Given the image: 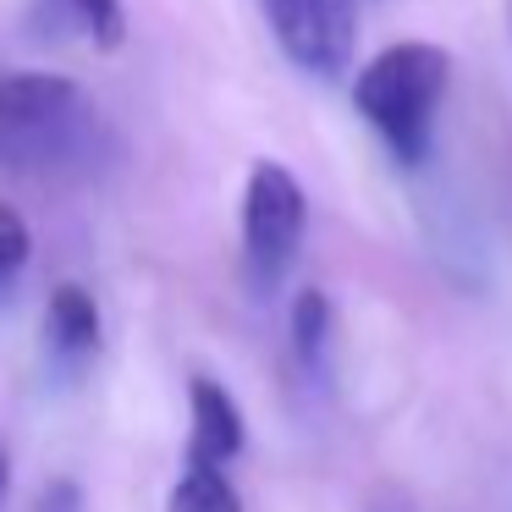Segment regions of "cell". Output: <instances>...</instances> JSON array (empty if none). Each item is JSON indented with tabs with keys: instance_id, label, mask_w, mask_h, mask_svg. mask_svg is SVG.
<instances>
[{
	"instance_id": "3957f363",
	"label": "cell",
	"mask_w": 512,
	"mask_h": 512,
	"mask_svg": "<svg viewBox=\"0 0 512 512\" xmlns=\"http://www.w3.org/2000/svg\"><path fill=\"white\" fill-rule=\"evenodd\" d=\"M303 232H309V199L298 177L276 160H259L243 188V265L259 292H270L292 270Z\"/></svg>"
},
{
	"instance_id": "7a4b0ae2",
	"label": "cell",
	"mask_w": 512,
	"mask_h": 512,
	"mask_svg": "<svg viewBox=\"0 0 512 512\" xmlns=\"http://www.w3.org/2000/svg\"><path fill=\"white\" fill-rule=\"evenodd\" d=\"M446 83H452V56L441 45H424V39H402L353 78V105L402 166H419L430 155Z\"/></svg>"
},
{
	"instance_id": "30bf717a",
	"label": "cell",
	"mask_w": 512,
	"mask_h": 512,
	"mask_svg": "<svg viewBox=\"0 0 512 512\" xmlns=\"http://www.w3.org/2000/svg\"><path fill=\"white\" fill-rule=\"evenodd\" d=\"M28 254H34V237H28V221L12 210V204H0V298L17 287V276L28 270Z\"/></svg>"
},
{
	"instance_id": "52a82bcc",
	"label": "cell",
	"mask_w": 512,
	"mask_h": 512,
	"mask_svg": "<svg viewBox=\"0 0 512 512\" xmlns=\"http://www.w3.org/2000/svg\"><path fill=\"white\" fill-rule=\"evenodd\" d=\"M45 336L61 358H72V364L89 358L94 347H100V303H94V292H83L78 281H61V287L50 292V309H45Z\"/></svg>"
},
{
	"instance_id": "8fae6325",
	"label": "cell",
	"mask_w": 512,
	"mask_h": 512,
	"mask_svg": "<svg viewBox=\"0 0 512 512\" xmlns=\"http://www.w3.org/2000/svg\"><path fill=\"white\" fill-rule=\"evenodd\" d=\"M34 512H83V490L72 485V479H50V485L39 490Z\"/></svg>"
},
{
	"instance_id": "277c9868",
	"label": "cell",
	"mask_w": 512,
	"mask_h": 512,
	"mask_svg": "<svg viewBox=\"0 0 512 512\" xmlns=\"http://www.w3.org/2000/svg\"><path fill=\"white\" fill-rule=\"evenodd\" d=\"M259 12L292 67L314 78L347 72L358 39V0H259Z\"/></svg>"
},
{
	"instance_id": "6da1fadb",
	"label": "cell",
	"mask_w": 512,
	"mask_h": 512,
	"mask_svg": "<svg viewBox=\"0 0 512 512\" xmlns=\"http://www.w3.org/2000/svg\"><path fill=\"white\" fill-rule=\"evenodd\" d=\"M100 144L105 122L72 78L56 72L0 78V171H28V177L89 171Z\"/></svg>"
},
{
	"instance_id": "5b68a950",
	"label": "cell",
	"mask_w": 512,
	"mask_h": 512,
	"mask_svg": "<svg viewBox=\"0 0 512 512\" xmlns=\"http://www.w3.org/2000/svg\"><path fill=\"white\" fill-rule=\"evenodd\" d=\"M188 402H193V446H188V463H210V468H226L237 452H243L248 430H243V408L232 402V391L221 380L199 375L188 386Z\"/></svg>"
},
{
	"instance_id": "8992f818",
	"label": "cell",
	"mask_w": 512,
	"mask_h": 512,
	"mask_svg": "<svg viewBox=\"0 0 512 512\" xmlns=\"http://www.w3.org/2000/svg\"><path fill=\"white\" fill-rule=\"evenodd\" d=\"M28 23L50 39L78 34V39H89L94 50H122V39H127L122 0H34Z\"/></svg>"
},
{
	"instance_id": "ba28073f",
	"label": "cell",
	"mask_w": 512,
	"mask_h": 512,
	"mask_svg": "<svg viewBox=\"0 0 512 512\" xmlns=\"http://www.w3.org/2000/svg\"><path fill=\"white\" fill-rule=\"evenodd\" d=\"M166 512H243V496H237V485L226 479V468L188 463L182 479L171 485Z\"/></svg>"
},
{
	"instance_id": "9c48e42d",
	"label": "cell",
	"mask_w": 512,
	"mask_h": 512,
	"mask_svg": "<svg viewBox=\"0 0 512 512\" xmlns=\"http://www.w3.org/2000/svg\"><path fill=\"white\" fill-rule=\"evenodd\" d=\"M325 347H331V303H325L320 287H303L298 303H292V353H298L303 369H320Z\"/></svg>"
},
{
	"instance_id": "7c38bea8",
	"label": "cell",
	"mask_w": 512,
	"mask_h": 512,
	"mask_svg": "<svg viewBox=\"0 0 512 512\" xmlns=\"http://www.w3.org/2000/svg\"><path fill=\"white\" fill-rule=\"evenodd\" d=\"M6 490H12V457H6V446H0V507H6Z\"/></svg>"
}]
</instances>
